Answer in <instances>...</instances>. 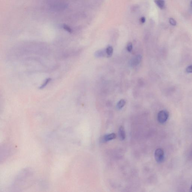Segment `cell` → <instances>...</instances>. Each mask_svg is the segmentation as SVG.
<instances>
[{"label":"cell","instance_id":"obj_1","mask_svg":"<svg viewBox=\"0 0 192 192\" xmlns=\"http://www.w3.org/2000/svg\"><path fill=\"white\" fill-rule=\"evenodd\" d=\"M169 112L166 110H162L159 113L158 115V120L161 124H164L169 118Z\"/></svg>","mask_w":192,"mask_h":192},{"label":"cell","instance_id":"obj_2","mask_svg":"<svg viewBox=\"0 0 192 192\" xmlns=\"http://www.w3.org/2000/svg\"><path fill=\"white\" fill-rule=\"evenodd\" d=\"M155 158L157 162H162L164 159V152L163 149L159 148L156 149L155 152Z\"/></svg>","mask_w":192,"mask_h":192},{"label":"cell","instance_id":"obj_3","mask_svg":"<svg viewBox=\"0 0 192 192\" xmlns=\"http://www.w3.org/2000/svg\"><path fill=\"white\" fill-rule=\"evenodd\" d=\"M142 57L140 55H136L132 58L130 61V65L132 67H134L137 66L141 62Z\"/></svg>","mask_w":192,"mask_h":192},{"label":"cell","instance_id":"obj_4","mask_svg":"<svg viewBox=\"0 0 192 192\" xmlns=\"http://www.w3.org/2000/svg\"><path fill=\"white\" fill-rule=\"evenodd\" d=\"M116 134L115 133H111L107 134L103 136L101 139V141L103 143L106 142L110 140H112L113 139H116Z\"/></svg>","mask_w":192,"mask_h":192},{"label":"cell","instance_id":"obj_5","mask_svg":"<svg viewBox=\"0 0 192 192\" xmlns=\"http://www.w3.org/2000/svg\"><path fill=\"white\" fill-rule=\"evenodd\" d=\"M118 134L119 137L121 140H124L126 137L125 130L123 126H121L119 128Z\"/></svg>","mask_w":192,"mask_h":192},{"label":"cell","instance_id":"obj_6","mask_svg":"<svg viewBox=\"0 0 192 192\" xmlns=\"http://www.w3.org/2000/svg\"><path fill=\"white\" fill-rule=\"evenodd\" d=\"M155 3L161 9H164L165 7V1L164 0H155Z\"/></svg>","mask_w":192,"mask_h":192},{"label":"cell","instance_id":"obj_7","mask_svg":"<svg viewBox=\"0 0 192 192\" xmlns=\"http://www.w3.org/2000/svg\"><path fill=\"white\" fill-rule=\"evenodd\" d=\"M105 55H107L106 49L100 50V51H96L95 53V56L97 57H103Z\"/></svg>","mask_w":192,"mask_h":192},{"label":"cell","instance_id":"obj_8","mask_svg":"<svg viewBox=\"0 0 192 192\" xmlns=\"http://www.w3.org/2000/svg\"><path fill=\"white\" fill-rule=\"evenodd\" d=\"M126 104V101L124 99H122L118 102L117 105V108L118 109H120L124 107Z\"/></svg>","mask_w":192,"mask_h":192},{"label":"cell","instance_id":"obj_9","mask_svg":"<svg viewBox=\"0 0 192 192\" xmlns=\"http://www.w3.org/2000/svg\"><path fill=\"white\" fill-rule=\"evenodd\" d=\"M113 48L111 46H109L106 49V52L107 55L109 57H110L112 56L113 53Z\"/></svg>","mask_w":192,"mask_h":192},{"label":"cell","instance_id":"obj_10","mask_svg":"<svg viewBox=\"0 0 192 192\" xmlns=\"http://www.w3.org/2000/svg\"><path fill=\"white\" fill-rule=\"evenodd\" d=\"M169 23L172 26H175L176 25V22L175 19L173 18H170L169 19Z\"/></svg>","mask_w":192,"mask_h":192},{"label":"cell","instance_id":"obj_11","mask_svg":"<svg viewBox=\"0 0 192 192\" xmlns=\"http://www.w3.org/2000/svg\"><path fill=\"white\" fill-rule=\"evenodd\" d=\"M51 79H47L46 80L45 82L43 84H42V85H41V87H40V88H43L45 86H47L48 83L49 82H50V81H51Z\"/></svg>","mask_w":192,"mask_h":192},{"label":"cell","instance_id":"obj_12","mask_svg":"<svg viewBox=\"0 0 192 192\" xmlns=\"http://www.w3.org/2000/svg\"><path fill=\"white\" fill-rule=\"evenodd\" d=\"M126 49L127 51L129 52H131L133 49V44L131 42H129L128 44L127 47H126Z\"/></svg>","mask_w":192,"mask_h":192},{"label":"cell","instance_id":"obj_13","mask_svg":"<svg viewBox=\"0 0 192 192\" xmlns=\"http://www.w3.org/2000/svg\"><path fill=\"white\" fill-rule=\"evenodd\" d=\"M186 72L188 73H192V65H189L186 69Z\"/></svg>","mask_w":192,"mask_h":192},{"label":"cell","instance_id":"obj_14","mask_svg":"<svg viewBox=\"0 0 192 192\" xmlns=\"http://www.w3.org/2000/svg\"><path fill=\"white\" fill-rule=\"evenodd\" d=\"M140 23L141 24L145 23L146 22V18L145 17H141L140 19Z\"/></svg>","mask_w":192,"mask_h":192},{"label":"cell","instance_id":"obj_15","mask_svg":"<svg viewBox=\"0 0 192 192\" xmlns=\"http://www.w3.org/2000/svg\"><path fill=\"white\" fill-rule=\"evenodd\" d=\"M190 11H191V12H192V0L191 2L190 5Z\"/></svg>","mask_w":192,"mask_h":192},{"label":"cell","instance_id":"obj_16","mask_svg":"<svg viewBox=\"0 0 192 192\" xmlns=\"http://www.w3.org/2000/svg\"><path fill=\"white\" fill-rule=\"evenodd\" d=\"M190 191H191L192 192V185L191 186V187Z\"/></svg>","mask_w":192,"mask_h":192}]
</instances>
